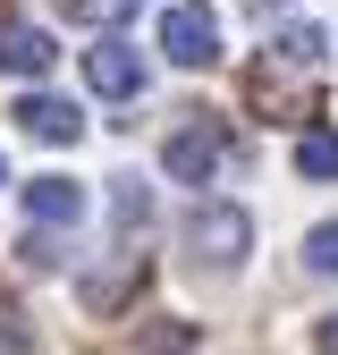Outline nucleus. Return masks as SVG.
<instances>
[{
	"mask_svg": "<svg viewBox=\"0 0 338 355\" xmlns=\"http://www.w3.org/2000/svg\"><path fill=\"white\" fill-rule=\"evenodd\" d=\"M254 254V211L245 203H195L186 220V262L195 271H237Z\"/></svg>",
	"mask_w": 338,
	"mask_h": 355,
	"instance_id": "f257e3e1",
	"label": "nucleus"
},
{
	"mask_svg": "<svg viewBox=\"0 0 338 355\" xmlns=\"http://www.w3.org/2000/svg\"><path fill=\"white\" fill-rule=\"evenodd\" d=\"M161 60L169 68H211V60H220V17H211L203 0L161 9Z\"/></svg>",
	"mask_w": 338,
	"mask_h": 355,
	"instance_id": "f03ea898",
	"label": "nucleus"
},
{
	"mask_svg": "<svg viewBox=\"0 0 338 355\" xmlns=\"http://www.w3.org/2000/svg\"><path fill=\"white\" fill-rule=\"evenodd\" d=\"M220 161H229V136L211 119H186L178 136L161 144V169L178 178V187H211V178H220Z\"/></svg>",
	"mask_w": 338,
	"mask_h": 355,
	"instance_id": "7ed1b4c3",
	"label": "nucleus"
},
{
	"mask_svg": "<svg viewBox=\"0 0 338 355\" xmlns=\"http://www.w3.org/2000/svg\"><path fill=\"white\" fill-rule=\"evenodd\" d=\"M144 76H152L144 51H136V42H118V34H102L94 51H84V85H94L102 102H136V94H144Z\"/></svg>",
	"mask_w": 338,
	"mask_h": 355,
	"instance_id": "20e7f679",
	"label": "nucleus"
},
{
	"mask_svg": "<svg viewBox=\"0 0 338 355\" xmlns=\"http://www.w3.org/2000/svg\"><path fill=\"white\" fill-rule=\"evenodd\" d=\"M51 60H60V34L51 26L0 17V68H9V76H51Z\"/></svg>",
	"mask_w": 338,
	"mask_h": 355,
	"instance_id": "39448f33",
	"label": "nucleus"
},
{
	"mask_svg": "<svg viewBox=\"0 0 338 355\" xmlns=\"http://www.w3.org/2000/svg\"><path fill=\"white\" fill-rule=\"evenodd\" d=\"M26 220H34V229H76V220H84V187H76V178H26Z\"/></svg>",
	"mask_w": 338,
	"mask_h": 355,
	"instance_id": "423d86ee",
	"label": "nucleus"
},
{
	"mask_svg": "<svg viewBox=\"0 0 338 355\" xmlns=\"http://www.w3.org/2000/svg\"><path fill=\"white\" fill-rule=\"evenodd\" d=\"M17 127H26L34 144H76V136H84V110L60 102V94H26V102H17Z\"/></svg>",
	"mask_w": 338,
	"mask_h": 355,
	"instance_id": "0eeeda50",
	"label": "nucleus"
},
{
	"mask_svg": "<svg viewBox=\"0 0 338 355\" xmlns=\"http://www.w3.org/2000/svg\"><path fill=\"white\" fill-rule=\"evenodd\" d=\"M203 347V322H144L136 330V355H195Z\"/></svg>",
	"mask_w": 338,
	"mask_h": 355,
	"instance_id": "6e6552de",
	"label": "nucleus"
},
{
	"mask_svg": "<svg viewBox=\"0 0 338 355\" xmlns=\"http://www.w3.org/2000/svg\"><path fill=\"white\" fill-rule=\"evenodd\" d=\"M321 51H330V34H321V26H305V17L271 34V60H287V68H313Z\"/></svg>",
	"mask_w": 338,
	"mask_h": 355,
	"instance_id": "1a4fd4ad",
	"label": "nucleus"
},
{
	"mask_svg": "<svg viewBox=\"0 0 338 355\" xmlns=\"http://www.w3.org/2000/svg\"><path fill=\"white\" fill-rule=\"evenodd\" d=\"M296 178H338V127H313L296 144Z\"/></svg>",
	"mask_w": 338,
	"mask_h": 355,
	"instance_id": "9d476101",
	"label": "nucleus"
},
{
	"mask_svg": "<svg viewBox=\"0 0 338 355\" xmlns=\"http://www.w3.org/2000/svg\"><path fill=\"white\" fill-rule=\"evenodd\" d=\"M144 0H68V17L76 26H118V17H136Z\"/></svg>",
	"mask_w": 338,
	"mask_h": 355,
	"instance_id": "9b49d317",
	"label": "nucleus"
},
{
	"mask_svg": "<svg viewBox=\"0 0 338 355\" xmlns=\"http://www.w3.org/2000/svg\"><path fill=\"white\" fill-rule=\"evenodd\" d=\"M110 211H118V229H127V237H136V229H144V220H152V195L136 187V178H127V187H118V203H110Z\"/></svg>",
	"mask_w": 338,
	"mask_h": 355,
	"instance_id": "f8f14e48",
	"label": "nucleus"
},
{
	"mask_svg": "<svg viewBox=\"0 0 338 355\" xmlns=\"http://www.w3.org/2000/svg\"><path fill=\"white\" fill-rule=\"evenodd\" d=\"M305 262L313 271H338V220H321V229L305 237Z\"/></svg>",
	"mask_w": 338,
	"mask_h": 355,
	"instance_id": "ddd939ff",
	"label": "nucleus"
},
{
	"mask_svg": "<svg viewBox=\"0 0 338 355\" xmlns=\"http://www.w3.org/2000/svg\"><path fill=\"white\" fill-rule=\"evenodd\" d=\"M17 254H26V271H51V262H60V245H51V237H42V229H34V237H26Z\"/></svg>",
	"mask_w": 338,
	"mask_h": 355,
	"instance_id": "4468645a",
	"label": "nucleus"
},
{
	"mask_svg": "<svg viewBox=\"0 0 338 355\" xmlns=\"http://www.w3.org/2000/svg\"><path fill=\"white\" fill-rule=\"evenodd\" d=\"M313 347H321V355H338V313H330V322L313 330Z\"/></svg>",
	"mask_w": 338,
	"mask_h": 355,
	"instance_id": "2eb2a0df",
	"label": "nucleus"
},
{
	"mask_svg": "<svg viewBox=\"0 0 338 355\" xmlns=\"http://www.w3.org/2000/svg\"><path fill=\"white\" fill-rule=\"evenodd\" d=\"M0 355H26V347H17V330H0Z\"/></svg>",
	"mask_w": 338,
	"mask_h": 355,
	"instance_id": "dca6fc26",
	"label": "nucleus"
},
{
	"mask_svg": "<svg viewBox=\"0 0 338 355\" xmlns=\"http://www.w3.org/2000/svg\"><path fill=\"white\" fill-rule=\"evenodd\" d=\"M0 187H9V161H0Z\"/></svg>",
	"mask_w": 338,
	"mask_h": 355,
	"instance_id": "f3484780",
	"label": "nucleus"
},
{
	"mask_svg": "<svg viewBox=\"0 0 338 355\" xmlns=\"http://www.w3.org/2000/svg\"><path fill=\"white\" fill-rule=\"evenodd\" d=\"M263 9H271V0H263Z\"/></svg>",
	"mask_w": 338,
	"mask_h": 355,
	"instance_id": "a211bd4d",
	"label": "nucleus"
}]
</instances>
